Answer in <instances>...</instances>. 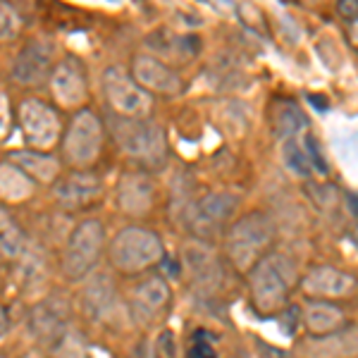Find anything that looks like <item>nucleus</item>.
Masks as SVG:
<instances>
[{"instance_id":"1","label":"nucleus","mask_w":358,"mask_h":358,"mask_svg":"<svg viewBox=\"0 0 358 358\" xmlns=\"http://www.w3.org/2000/svg\"><path fill=\"white\" fill-rule=\"evenodd\" d=\"M301 268L282 251H268L246 273L251 306L258 315H277L289 306L292 294L299 289Z\"/></svg>"},{"instance_id":"2","label":"nucleus","mask_w":358,"mask_h":358,"mask_svg":"<svg viewBox=\"0 0 358 358\" xmlns=\"http://www.w3.org/2000/svg\"><path fill=\"white\" fill-rule=\"evenodd\" d=\"M224 236V256L236 273L246 275L268 251H273L277 229L270 215L261 210L246 213L229 224Z\"/></svg>"},{"instance_id":"3","label":"nucleus","mask_w":358,"mask_h":358,"mask_svg":"<svg viewBox=\"0 0 358 358\" xmlns=\"http://www.w3.org/2000/svg\"><path fill=\"white\" fill-rule=\"evenodd\" d=\"M110 131L117 146L136 160L143 170H163L170 158L165 129L148 117H117L113 120Z\"/></svg>"},{"instance_id":"4","label":"nucleus","mask_w":358,"mask_h":358,"mask_svg":"<svg viewBox=\"0 0 358 358\" xmlns=\"http://www.w3.org/2000/svg\"><path fill=\"white\" fill-rule=\"evenodd\" d=\"M108 256H110L115 270L124 275H138L151 270L153 265L163 263L165 246L153 229L131 224V227H124L115 234L110 248H108Z\"/></svg>"},{"instance_id":"5","label":"nucleus","mask_w":358,"mask_h":358,"mask_svg":"<svg viewBox=\"0 0 358 358\" xmlns=\"http://www.w3.org/2000/svg\"><path fill=\"white\" fill-rule=\"evenodd\" d=\"M106 246V227L98 220H82L67 236L62 253V273L67 280H86L101 261Z\"/></svg>"},{"instance_id":"6","label":"nucleus","mask_w":358,"mask_h":358,"mask_svg":"<svg viewBox=\"0 0 358 358\" xmlns=\"http://www.w3.org/2000/svg\"><path fill=\"white\" fill-rule=\"evenodd\" d=\"M236 208H239V196L229 192H213L201 199H196L189 206V232L199 241H213L227 232V227L234 222Z\"/></svg>"},{"instance_id":"7","label":"nucleus","mask_w":358,"mask_h":358,"mask_svg":"<svg viewBox=\"0 0 358 358\" xmlns=\"http://www.w3.org/2000/svg\"><path fill=\"white\" fill-rule=\"evenodd\" d=\"M103 148V124L101 117L91 110H82L69 124L65 141H62V151L65 158L72 163L77 170H86L89 165H94L101 155Z\"/></svg>"},{"instance_id":"8","label":"nucleus","mask_w":358,"mask_h":358,"mask_svg":"<svg viewBox=\"0 0 358 358\" xmlns=\"http://www.w3.org/2000/svg\"><path fill=\"white\" fill-rule=\"evenodd\" d=\"M172 306V287L163 275H148L138 280L129 292V313L141 327H153L167 317Z\"/></svg>"},{"instance_id":"9","label":"nucleus","mask_w":358,"mask_h":358,"mask_svg":"<svg viewBox=\"0 0 358 358\" xmlns=\"http://www.w3.org/2000/svg\"><path fill=\"white\" fill-rule=\"evenodd\" d=\"M303 299H322V301H342L358 292V280L342 268L330 263L308 265L299 282Z\"/></svg>"},{"instance_id":"10","label":"nucleus","mask_w":358,"mask_h":358,"mask_svg":"<svg viewBox=\"0 0 358 358\" xmlns=\"http://www.w3.org/2000/svg\"><path fill=\"white\" fill-rule=\"evenodd\" d=\"M103 94L108 106L122 117H148L151 115V94L134 82V77L120 67H110L103 74Z\"/></svg>"},{"instance_id":"11","label":"nucleus","mask_w":358,"mask_h":358,"mask_svg":"<svg viewBox=\"0 0 358 358\" xmlns=\"http://www.w3.org/2000/svg\"><path fill=\"white\" fill-rule=\"evenodd\" d=\"M20 124L34 151H48L60 136L57 113L43 101H24L20 108Z\"/></svg>"},{"instance_id":"12","label":"nucleus","mask_w":358,"mask_h":358,"mask_svg":"<svg viewBox=\"0 0 358 358\" xmlns=\"http://www.w3.org/2000/svg\"><path fill=\"white\" fill-rule=\"evenodd\" d=\"M53 45L45 41H31L17 53L10 77L20 86H41L53 74Z\"/></svg>"},{"instance_id":"13","label":"nucleus","mask_w":358,"mask_h":358,"mask_svg":"<svg viewBox=\"0 0 358 358\" xmlns=\"http://www.w3.org/2000/svg\"><path fill=\"white\" fill-rule=\"evenodd\" d=\"M131 77L148 94L160 96H179L184 91V82L175 67L165 65L155 55H136L131 62Z\"/></svg>"},{"instance_id":"14","label":"nucleus","mask_w":358,"mask_h":358,"mask_svg":"<svg viewBox=\"0 0 358 358\" xmlns=\"http://www.w3.org/2000/svg\"><path fill=\"white\" fill-rule=\"evenodd\" d=\"M55 201L65 210H84L94 206L103 192V179L89 170H74L55 182Z\"/></svg>"},{"instance_id":"15","label":"nucleus","mask_w":358,"mask_h":358,"mask_svg":"<svg viewBox=\"0 0 358 358\" xmlns=\"http://www.w3.org/2000/svg\"><path fill=\"white\" fill-rule=\"evenodd\" d=\"M69 325V303L62 296L43 299L29 315V330L41 344L55 346L57 339L67 332Z\"/></svg>"},{"instance_id":"16","label":"nucleus","mask_w":358,"mask_h":358,"mask_svg":"<svg viewBox=\"0 0 358 358\" xmlns=\"http://www.w3.org/2000/svg\"><path fill=\"white\" fill-rule=\"evenodd\" d=\"M50 84H53V96L65 108H74L84 103L86 94H89L84 65L77 57H65L60 65H55L53 74H50Z\"/></svg>"},{"instance_id":"17","label":"nucleus","mask_w":358,"mask_h":358,"mask_svg":"<svg viewBox=\"0 0 358 358\" xmlns=\"http://www.w3.org/2000/svg\"><path fill=\"white\" fill-rule=\"evenodd\" d=\"M306 358H356L358 356V327L346 325L332 334L306 337L301 344Z\"/></svg>"},{"instance_id":"18","label":"nucleus","mask_w":358,"mask_h":358,"mask_svg":"<svg viewBox=\"0 0 358 358\" xmlns=\"http://www.w3.org/2000/svg\"><path fill=\"white\" fill-rule=\"evenodd\" d=\"M301 320L306 334H310V337L332 334L349 325L346 310L339 306V301H322V299H303Z\"/></svg>"},{"instance_id":"19","label":"nucleus","mask_w":358,"mask_h":358,"mask_svg":"<svg viewBox=\"0 0 358 358\" xmlns=\"http://www.w3.org/2000/svg\"><path fill=\"white\" fill-rule=\"evenodd\" d=\"M155 187L146 172H124L117 184V203L127 215H146L153 208Z\"/></svg>"},{"instance_id":"20","label":"nucleus","mask_w":358,"mask_h":358,"mask_svg":"<svg viewBox=\"0 0 358 358\" xmlns=\"http://www.w3.org/2000/svg\"><path fill=\"white\" fill-rule=\"evenodd\" d=\"M184 265H187V273L192 275V282L199 289L215 292L217 282H220V263H217L215 253L210 251V246L206 241H192L184 248Z\"/></svg>"},{"instance_id":"21","label":"nucleus","mask_w":358,"mask_h":358,"mask_svg":"<svg viewBox=\"0 0 358 358\" xmlns=\"http://www.w3.org/2000/svg\"><path fill=\"white\" fill-rule=\"evenodd\" d=\"M115 303H117V299H115V287H113L110 277L96 273L89 280V285L84 287V296H82L84 313L89 315L91 320H103V317L110 315Z\"/></svg>"},{"instance_id":"22","label":"nucleus","mask_w":358,"mask_h":358,"mask_svg":"<svg viewBox=\"0 0 358 358\" xmlns=\"http://www.w3.org/2000/svg\"><path fill=\"white\" fill-rule=\"evenodd\" d=\"M270 120H273V131L280 141H289V138L303 136V131L308 129V120L301 113V108L292 101H277L270 110Z\"/></svg>"},{"instance_id":"23","label":"nucleus","mask_w":358,"mask_h":358,"mask_svg":"<svg viewBox=\"0 0 358 358\" xmlns=\"http://www.w3.org/2000/svg\"><path fill=\"white\" fill-rule=\"evenodd\" d=\"M148 41H158L165 45H172L160 53L158 60H163L165 65H179V62L194 60L201 53V38L192 36V34H170V31H158L155 36H151Z\"/></svg>"},{"instance_id":"24","label":"nucleus","mask_w":358,"mask_h":358,"mask_svg":"<svg viewBox=\"0 0 358 358\" xmlns=\"http://www.w3.org/2000/svg\"><path fill=\"white\" fill-rule=\"evenodd\" d=\"M10 160H13L24 175L31 177L34 182L50 184L57 179V160L53 155H45L41 151H20V153L10 155Z\"/></svg>"},{"instance_id":"25","label":"nucleus","mask_w":358,"mask_h":358,"mask_svg":"<svg viewBox=\"0 0 358 358\" xmlns=\"http://www.w3.org/2000/svg\"><path fill=\"white\" fill-rule=\"evenodd\" d=\"M34 192V179L24 175L15 163L0 165V199L17 203V201H27Z\"/></svg>"},{"instance_id":"26","label":"nucleus","mask_w":358,"mask_h":358,"mask_svg":"<svg viewBox=\"0 0 358 358\" xmlns=\"http://www.w3.org/2000/svg\"><path fill=\"white\" fill-rule=\"evenodd\" d=\"M27 236L24 229L17 224L13 213L0 208V253L5 258H20L24 253Z\"/></svg>"},{"instance_id":"27","label":"nucleus","mask_w":358,"mask_h":358,"mask_svg":"<svg viewBox=\"0 0 358 358\" xmlns=\"http://www.w3.org/2000/svg\"><path fill=\"white\" fill-rule=\"evenodd\" d=\"M282 155H285V165L289 167L292 172H296V175L306 177V175L313 172V167H310V163H308V155H306L301 136L285 141V151H282Z\"/></svg>"},{"instance_id":"28","label":"nucleus","mask_w":358,"mask_h":358,"mask_svg":"<svg viewBox=\"0 0 358 358\" xmlns=\"http://www.w3.org/2000/svg\"><path fill=\"white\" fill-rule=\"evenodd\" d=\"M22 31V15L10 0H0V41H13Z\"/></svg>"},{"instance_id":"29","label":"nucleus","mask_w":358,"mask_h":358,"mask_svg":"<svg viewBox=\"0 0 358 358\" xmlns=\"http://www.w3.org/2000/svg\"><path fill=\"white\" fill-rule=\"evenodd\" d=\"M55 358H86V346L82 342V337H74L67 330L55 344Z\"/></svg>"},{"instance_id":"30","label":"nucleus","mask_w":358,"mask_h":358,"mask_svg":"<svg viewBox=\"0 0 358 358\" xmlns=\"http://www.w3.org/2000/svg\"><path fill=\"white\" fill-rule=\"evenodd\" d=\"M153 358H175V334L170 330H163L153 342Z\"/></svg>"},{"instance_id":"31","label":"nucleus","mask_w":358,"mask_h":358,"mask_svg":"<svg viewBox=\"0 0 358 358\" xmlns=\"http://www.w3.org/2000/svg\"><path fill=\"white\" fill-rule=\"evenodd\" d=\"M337 15L342 20H358V0H337Z\"/></svg>"},{"instance_id":"32","label":"nucleus","mask_w":358,"mask_h":358,"mask_svg":"<svg viewBox=\"0 0 358 358\" xmlns=\"http://www.w3.org/2000/svg\"><path fill=\"white\" fill-rule=\"evenodd\" d=\"M8 131V106H5V96L0 94V136Z\"/></svg>"},{"instance_id":"33","label":"nucleus","mask_w":358,"mask_h":358,"mask_svg":"<svg viewBox=\"0 0 358 358\" xmlns=\"http://www.w3.org/2000/svg\"><path fill=\"white\" fill-rule=\"evenodd\" d=\"M10 317H8V313H5V308H0V339H5L8 337V332H10Z\"/></svg>"},{"instance_id":"34","label":"nucleus","mask_w":358,"mask_h":358,"mask_svg":"<svg viewBox=\"0 0 358 358\" xmlns=\"http://www.w3.org/2000/svg\"><path fill=\"white\" fill-rule=\"evenodd\" d=\"M303 3H308V5H317V3H325V0H303Z\"/></svg>"}]
</instances>
